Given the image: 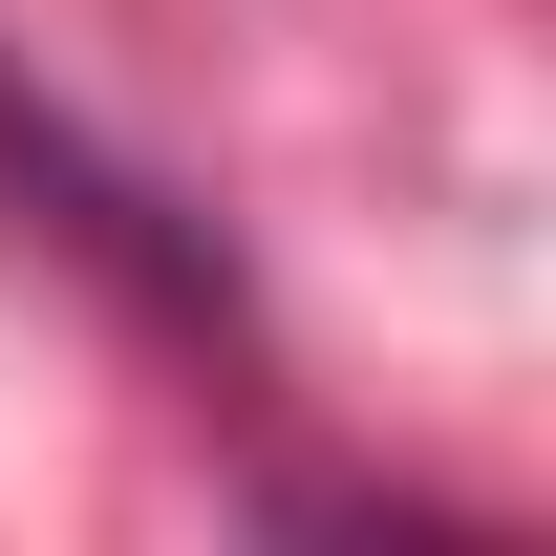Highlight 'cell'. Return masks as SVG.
<instances>
[{"mask_svg": "<svg viewBox=\"0 0 556 556\" xmlns=\"http://www.w3.org/2000/svg\"><path fill=\"white\" fill-rule=\"evenodd\" d=\"M0 172H22V193L65 214V236H86V257H108V278H129L150 321H193V343H236V278H214L193 236H172V214H150V193H108V172H86V150L43 129V108H22V86H0Z\"/></svg>", "mask_w": 556, "mask_h": 556, "instance_id": "cell-1", "label": "cell"}]
</instances>
